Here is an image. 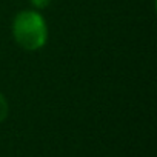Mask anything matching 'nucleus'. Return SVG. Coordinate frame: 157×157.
<instances>
[{"label": "nucleus", "instance_id": "nucleus-1", "mask_svg": "<svg viewBox=\"0 0 157 157\" xmlns=\"http://www.w3.org/2000/svg\"><path fill=\"white\" fill-rule=\"evenodd\" d=\"M11 36L22 51L39 52L49 40L48 20L42 11H36L33 8L20 10L11 20Z\"/></svg>", "mask_w": 157, "mask_h": 157}, {"label": "nucleus", "instance_id": "nucleus-2", "mask_svg": "<svg viewBox=\"0 0 157 157\" xmlns=\"http://www.w3.org/2000/svg\"><path fill=\"white\" fill-rule=\"evenodd\" d=\"M10 113H11L10 100L2 91H0V125L6 122V119L10 117Z\"/></svg>", "mask_w": 157, "mask_h": 157}, {"label": "nucleus", "instance_id": "nucleus-3", "mask_svg": "<svg viewBox=\"0 0 157 157\" xmlns=\"http://www.w3.org/2000/svg\"><path fill=\"white\" fill-rule=\"evenodd\" d=\"M28 3H29V8L36 10V11H45L51 6L52 3V0H28Z\"/></svg>", "mask_w": 157, "mask_h": 157}]
</instances>
